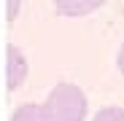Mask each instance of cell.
Wrapping results in <instances>:
<instances>
[{
  "label": "cell",
  "mask_w": 124,
  "mask_h": 121,
  "mask_svg": "<svg viewBox=\"0 0 124 121\" xmlns=\"http://www.w3.org/2000/svg\"><path fill=\"white\" fill-rule=\"evenodd\" d=\"M46 116L49 121H84L86 116V94L76 84H57L46 97Z\"/></svg>",
  "instance_id": "obj_1"
},
{
  "label": "cell",
  "mask_w": 124,
  "mask_h": 121,
  "mask_svg": "<svg viewBox=\"0 0 124 121\" xmlns=\"http://www.w3.org/2000/svg\"><path fill=\"white\" fill-rule=\"evenodd\" d=\"M6 51H8V70H6L8 89H19V86H22V81L27 78V59H24V54L19 51L14 43H11Z\"/></svg>",
  "instance_id": "obj_2"
},
{
  "label": "cell",
  "mask_w": 124,
  "mask_h": 121,
  "mask_svg": "<svg viewBox=\"0 0 124 121\" xmlns=\"http://www.w3.org/2000/svg\"><path fill=\"white\" fill-rule=\"evenodd\" d=\"M105 0H54V6H57V14L59 16H86L92 11H97Z\"/></svg>",
  "instance_id": "obj_3"
},
{
  "label": "cell",
  "mask_w": 124,
  "mask_h": 121,
  "mask_svg": "<svg viewBox=\"0 0 124 121\" xmlns=\"http://www.w3.org/2000/svg\"><path fill=\"white\" fill-rule=\"evenodd\" d=\"M11 121H49V116L43 105H22L14 110Z\"/></svg>",
  "instance_id": "obj_4"
},
{
  "label": "cell",
  "mask_w": 124,
  "mask_h": 121,
  "mask_svg": "<svg viewBox=\"0 0 124 121\" xmlns=\"http://www.w3.org/2000/svg\"><path fill=\"white\" fill-rule=\"evenodd\" d=\"M94 121H124V110H121V108H116V105L102 108V110H97Z\"/></svg>",
  "instance_id": "obj_5"
},
{
  "label": "cell",
  "mask_w": 124,
  "mask_h": 121,
  "mask_svg": "<svg viewBox=\"0 0 124 121\" xmlns=\"http://www.w3.org/2000/svg\"><path fill=\"white\" fill-rule=\"evenodd\" d=\"M16 6H19V0H11V6H8V22L16 19Z\"/></svg>",
  "instance_id": "obj_6"
},
{
  "label": "cell",
  "mask_w": 124,
  "mask_h": 121,
  "mask_svg": "<svg viewBox=\"0 0 124 121\" xmlns=\"http://www.w3.org/2000/svg\"><path fill=\"white\" fill-rule=\"evenodd\" d=\"M119 70H121V75H124V46L119 49Z\"/></svg>",
  "instance_id": "obj_7"
}]
</instances>
